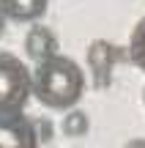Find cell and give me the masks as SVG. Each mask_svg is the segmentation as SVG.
<instances>
[{
	"instance_id": "obj_1",
	"label": "cell",
	"mask_w": 145,
	"mask_h": 148,
	"mask_svg": "<svg viewBox=\"0 0 145 148\" xmlns=\"http://www.w3.org/2000/svg\"><path fill=\"white\" fill-rule=\"evenodd\" d=\"M82 90H85V74L71 58L63 55L38 63L33 74V93L49 110H71L82 99Z\"/></svg>"
},
{
	"instance_id": "obj_3",
	"label": "cell",
	"mask_w": 145,
	"mask_h": 148,
	"mask_svg": "<svg viewBox=\"0 0 145 148\" xmlns=\"http://www.w3.org/2000/svg\"><path fill=\"white\" fill-rule=\"evenodd\" d=\"M25 52L27 58H33L36 63H44V60L55 58L58 55V38L49 27H30L25 36Z\"/></svg>"
},
{
	"instance_id": "obj_7",
	"label": "cell",
	"mask_w": 145,
	"mask_h": 148,
	"mask_svg": "<svg viewBox=\"0 0 145 148\" xmlns=\"http://www.w3.org/2000/svg\"><path fill=\"white\" fill-rule=\"evenodd\" d=\"M60 129H63V134H69V137H82V134H88V129H91V118L82 110H69L63 115V121H60Z\"/></svg>"
},
{
	"instance_id": "obj_2",
	"label": "cell",
	"mask_w": 145,
	"mask_h": 148,
	"mask_svg": "<svg viewBox=\"0 0 145 148\" xmlns=\"http://www.w3.org/2000/svg\"><path fill=\"white\" fill-rule=\"evenodd\" d=\"M33 90L27 69L11 55H0V118H14Z\"/></svg>"
},
{
	"instance_id": "obj_4",
	"label": "cell",
	"mask_w": 145,
	"mask_h": 148,
	"mask_svg": "<svg viewBox=\"0 0 145 148\" xmlns=\"http://www.w3.org/2000/svg\"><path fill=\"white\" fill-rule=\"evenodd\" d=\"M36 134L25 121L0 118V148H33Z\"/></svg>"
},
{
	"instance_id": "obj_8",
	"label": "cell",
	"mask_w": 145,
	"mask_h": 148,
	"mask_svg": "<svg viewBox=\"0 0 145 148\" xmlns=\"http://www.w3.org/2000/svg\"><path fill=\"white\" fill-rule=\"evenodd\" d=\"M129 55L137 66L145 71V16L137 22L134 33H131V41H129Z\"/></svg>"
},
{
	"instance_id": "obj_6",
	"label": "cell",
	"mask_w": 145,
	"mask_h": 148,
	"mask_svg": "<svg viewBox=\"0 0 145 148\" xmlns=\"http://www.w3.org/2000/svg\"><path fill=\"white\" fill-rule=\"evenodd\" d=\"M47 8V0H8V14L14 19H36L44 14Z\"/></svg>"
},
{
	"instance_id": "obj_9",
	"label": "cell",
	"mask_w": 145,
	"mask_h": 148,
	"mask_svg": "<svg viewBox=\"0 0 145 148\" xmlns=\"http://www.w3.org/2000/svg\"><path fill=\"white\" fill-rule=\"evenodd\" d=\"M126 148H145V137H137L131 143H126Z\"/></svg>"
},
{
	"instance_id": "obj_5",
	"label": "cell",
	"mask_w": 145,
	"mask_h": 148,
	"mask_svg": "<svg viewBox=\"0 0 145 148\" xmlns=\"http://www.w3.org/2000/svg\"><path fill=\"white\" fill-rule=\"evenodd\" d=\"M112 60H115V47L110 41H93L91 44V49H88V63L96 71L99 85L107 82V74L112 69Z\"/></svg>"
},
{
	"instance_id": "obj_10",
	"label": "cell",
	"mask_w": 145,
	"mask_h": 148,
	"mask_svg": "<svg viewBox=\"0 0 145 148\" xmlns=\"http://www.w3.org/2000/svg\"><path fill=\"white\" fill-rule=\"evenodd\" d=\"M142 101H145V90H142Z\"/></svg>"
}]
</instances>
